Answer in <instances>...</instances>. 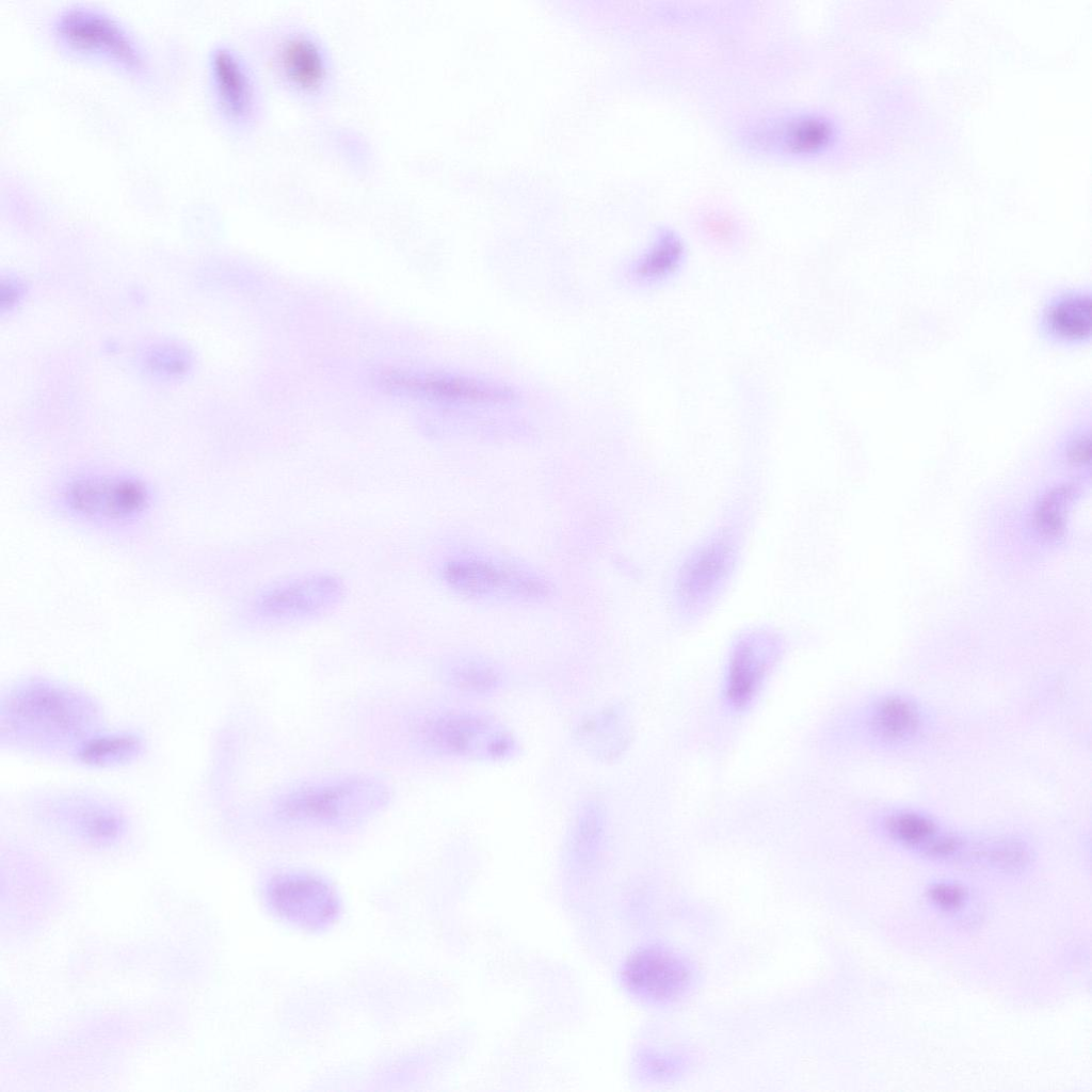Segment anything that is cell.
Listing matches in <instances>:
<instances>
[{
    "label": "cell",
    "instance_id": "1",
    "mask_svg": "<svg viewBox=\"0 0 1092 1092\" xmlns=\"http://www.w3.org/2000/svg\"><path fill=\"white\" fill-rule=\"evenodd\" d=\"M100 724L91 697L49 679L20 681L1 701L2 739L33 753L75 757Z\"/></svg>",
    "mask_w": 1092,
    "mask_h": 1092
},
{
    "label": "cell",
    "instance_id": "2",
    "mask_svg": "<svg viewBox=\"0 0 1092 1092\" xmlns=\"http://www.w3.org/2000/svg\"><path fill=\"white\" fill-rule=\"evenodd\" d=\"M388 787L379 780L338 776L300 784L274 797L269 815L287 828H354L383 808Z\"/></svg>",
    "mask_w": 1092,
    "mask_h": 1092
},
{
    "label": "cell",
    "instance_id": "3",
    "mask_svg": "<svg viewBox=\"0 0 1092 1092\" xmlns=\"http://www.w3.org/2000/svg\"><path fill=\"white\" fill-rule=\"evenodd\" d=\"M51 496L69 518L109 529L136 524L154 503L152 487L145 479L117 470L71 472L54 485Z\"/></svg>",
    "mask_w": 1092,
    "mask_h": 1092
},
{
    "label": "cell",
    "instance_id": "4",
    "mask_svg": "<svg viewBox=\"0 0 1092 1092\" xmlns=\"http://www.w3.org/2000/svg\"><path fill=\"white\" fill-rule=\"evenodd\" d=\"M414 746L446 758L504 760L517 751L511 733L485 713L444 708L419 712L407 728Z\"/></svg>",
    "mask_w": 1092,
    "mask_h": 1092
},
{
    "label": "cell",
    "instance_id": "5",
    "mask_svg": "<svg viewBox=\"0 0 1092 1092\" xmlns=\"http://www.w3.org/2000/svg\"><path fill=\"white\" fill-rule=\"evenodd\" d=\"M444 583L454 593L477 600L532 603L549 596L542 576L514 562L463 553L445 561Z\"/></svg>",
    "mask_w": 1092,
    "mask_h": 1092
},
{
    "label": "cell",
    "instance_id": "6",
    "mask_svg": "<svg viewBox=\"0 0 1092 1092\" xmlns=\"http://www.w3.org/2000/svg\"><path fill=\"white\" fill-rule=\"evenodd\" d=\"M344 585L327 573H308L268 584L251 603V614L261 623L288 624L326 614L341 601Z\"/></svg>",
    "mask_w": 1092,
    "mask_h": 1092
},
{
    "label": "cell",
    "instance_id": "7",
    "mask_svg": "<svg viewBox=\"0 0 1092 1092\" xmlns=\"http://www.w3.org/2000/svg\"><path fill=\"white\" fill-rule=\"evenodd\" d=\"M269 909L280 919L306 930H323L340 913L335 888L321 877L304 870L273 874L264 886Z\"/></svg>",
    "mask_w": 1092,
    "mask_h": 1092
},
{
    "label": "cell",
    "instance_id": "8",
    "mask_svg": "<svg viewBox=\"0 0 1092 1092\" xmlns=\"http://www.w3.org/2000/svg\"><path fill=\"white\" fill-rule=\"evenodd\" d=\"M53 30L59 41L73 50L99 55L127 68L143 65V53L134 37L117 19L98 9H64L55 17Z\"/></svg>",
    "mask_w": 1092,
    "mask_h": 1092
},
{
    "label": "cell",
    "instance_id": "9",
    "mask_svg": "<svg viewBox=\"0 0 1092 1092\" xmlns=\"http://www.w3.org/2000/svg\"><path fill=\"white\" fill-rule=\"evenodd\" d=\"M268 60L278 79L305 97L321 95L332 78V61L324 44L309 30L288 26L269 38Z\"/></svg>",
    "mask_w": 1092,
    "mask_h": 1092
},
{
    "label": "cell",
    "instance_id": "10",
    "mask_svg": "<svg viewBox=\"0 0 1092 1092\" xmlns=\"http://www.w3.org/2000/svg\"><path fill=\"white\" fill-rule=\"evenodd\" d=\"M836 135V125L826 114L798 111L761 117L744 129L742 138L748 146L756 150L813 156L828 149Z\"/></svg>",
    "mask_w": 1092,
    "mask_h": 1092
},
{
    "label": "cell",
    "instance_id": "11",
    "mask_svg": "<svg viewBox=\"0 0 1092 1092\" xmlns=\"http://www.w3.org/2000/svg\"><path fill=\"white\" fill-rule=\"evenodd\" d=\"M37 806L45 823L92 845L116 841L127 826L117 807L92 797H51Z\"/></svg>",
    "mask_w": 1092,
    "mask_h": 1092
},
{
    "label": "cell",
    "instance_id": "12",
    "mask_svg": "<svg viewBox=\"0 0 1092 1092\" xmlns=\"http://www.w3.org/2000/svg\"><path fill=\"white\" fill-rule=\"evenodd\" d=\"M621 980L635 997L648 1002H667L678 998L688 987L690 970L673 951L660 946H645L633 951L623 964Z\"/></svg>",
    "mask_w": 1092,
    "mask_h": 1092
},
{
    "label": "cell",
    "instance_id": "13",
    "mask_svg": "<svg viewBox=\"0 0 1092 1092\" xmlns=\"http://www.w3.org/2000/svg\"><path fill=\"white\" fill-rule=\"evenodd\" d=\"M209 69L224 116L237 125L254 119L259 108V87L246 60L234 48L218 45L211 51Z\"/></svg>",
    "mask_w": 1092,
    "mask_h": 1092
},
{
    "label": "cell",
    "instance_id": "14",
    "mask_svg": "<svg viewBox=\"0 0 1092 1092\" xmlns=\"http://www.w3.org/2000/svg\"><path fill=\"white\" fill-rule=\"evenodd\" d=\"M1092 300L1088 289H1069L1051 295L1042 306L1039 331L1049 343L1075 347L1090 340Z\"/></svg>",
    "mask_w": 1092,
    "mask_h": 1092
},
{
    "label": "cell",
    "instance_id": "15",
    "mask_svg": "<svg viewBox=\"0 0 1092 1092\" xmlns=\"http://www.w3.org/2000/svg\"><path fill=\"white\" fill-rule=\"evenodd\" d=\"M398 386L427 398L469 404L497 405L515 399L514 391L500 383L471 376L425 375L391 379Z\"/></svg>",
    "mask_w": 1092,
    "mask_h": 1092
},
{
    "label": "cell",
    "instance_id": "16",
    "mask_svg": "<svg viewBox=\"0 0 1092 1092\" xmlns=\"http://www.w3.org/2000/svg\"><path fill=\"white\" fill-rule=\"evenodd\" d=\"M732 556V546L726 540H717L700 549L681 569V595L691 601L707 596L726 575Z\"/></svg>",
    "mask_w": 1092,
    "mask_h": 1092
},
{
    "label": "cell",
    "instance_id": "17",
    "mask_svg": "<svg viewBox=\"0 0 1092 1092\" xmlns=\"http://www.w3.org/2000/svg\"><path fill=\"white\" fill-rule=\"evenodd\" d=\"M576 738L587 751L601 759L619 756L627 739L623 714L615 707H606L583 717L576 727Z\"/></svg>",
    "mask_w": 1092,
    "mask_h": 1092
},
{
    "label": "cell",
    "instance_id": "18",
    "mask_svg": "<svg viewBox=\"0 0 1092 1092\" xmlns=\"http://www.w3.org/2000/svg\"><path fill=\"white\" fill-rule=\"evenodd\" d=\"M685 246L670 229L660 230L648 247L632 262L630 277L641 285H654L671 277L681 267Z\"/></svg>",
    "mask_w": 1092,
    "mask_h": 1092
},
{
    "label": "cell",
    "instance_id": "19",
    "mask_svg": "<svg viewBox=\"0 0 1092 1092\" xmlns=\"http://www.w3.org/2000/svg\"><path fill=\"white\" fill-rule=\"evenodd\" d=\"M920 723L921 716L917 706L901 695H889L881 700L870 717L872 732L887 743H900L913 738Z\"/></svg>",
    "mask_w": 1092,
    "mask_h": 1092
},
{
    "label": "cell",
    "instance_id": "20",
    "mask_svg": "<svg viewBox=\"0 0 1092 1092\" xmlns=\"http://www.w3.org/2000/svg\"><path fill=\"white\" fill-rule=\"evenodd\" d=\"M142 750L143 740L136 734L100 730L81 745L75 758L90 766H113L132 760Z\"/></svg>",
    "mask_w": 1092,
    "mask_h": 1092
},
{
    "label": "cell",
    "instance_id": "21",
    "mask_svg": "<svg viewBox=\"0 0 1092 1092\" xmlns=\"http://www.w3.org/2000/svg\"><path fill=\"white\" fill-rule=\"evenodd\" d=\"M882 825L889 839L919 853L942 829L928 815L911 809L889 813L883 819Z\"/></svg>",
    "mask_w": 1092,
    "mask_h": 1092
},
{
    "label": "cell",
    "instance_id": "22",
    "mask_svg": "<svg viewBox=\"0 0 1092 1092\" xmlns=\"http://www.w3.org/2000/svg\"><path fill=\"white\" fill-rule=\"evenodd\" d=\"M444 679L451 688L469 695H485L501 682V674L493 664L473 658L451 661L444 670Z\"/></svg>",
    "mask_w": 1092,
    "mask_h": 1092
},
{
    "label": "cell",
    "instance_id": "23",
    "mask_svg": "<svg viewBox=\"0 0 1092 1092\" xmlns=\"http://www.w3.org/2000/svg\"><path fill=\"white\" fill-rule=\"evenodd\" d=\"M764 662L752 642L741 643L735 651L727 682V696L736 706H743L753 696L761 677Z\"/></svg>",
    "mask_w": 1092,
    "mask_h": 1092
},
{
    "label": "cell",
    "instance_id": "24",
    "mask_svg": "<svg viewBox=\"0 0 1092 1092\" xmlns=\"http://www.w3.org/2000/svg\"><path fill=\"white\" fill-rule=\"evenodd\" d=\"M143 363L154 375L174 378L189 370L191 359L188 351L178 344L158 343L145 351Z\"/></svg>",
    "mask_w": 1092,
    "mask_h": 1092
},
{
    "label": "cell",
    "instance_id": "25",
    "mask_svg": "<svg viewBox=\"0 0 1092 1092\" xmlns=\"http://www.w3.org/2000/svg\"><path fill=\"white\" fill-rule=\"evenodd\" d=\"M1071 496L1072 487L1061 486L1053 489L1040 503L1037 523L1040 531L1045 535L1055 536L1062 531L1065 503Z\"/></svg>",
    "mask_w": 1092,
    "mask_h": 1092
},
{
    "label": "cell",
    "instance_id": "26",
    "mask_svg": "<svg viewBox=\"0 0 1092 1092\" xmlns=\"http://www.w3.org/2000/svg\"><path fill=\"white\" fill-rule=\"evenodd\" d=\"M930 901L946 912L959 910L967 897L965 889L954 883H937L928 890Z\"/></svg>",
    "mask_w": 1092,
    "mask_h": 1092
},
{
    "label": "cell",
    "instance_id": "27",
    "mask_svg": "<svg viewBox=\"0 0 1092 1092\" xmlns=\"http://www.w3.org/2000/svg\"><path fill=\"white\" fill-rule=\"evenodd\" d=\"M1091 456V444L1088 435H1080L1070 446L1067 457L1075 465L1089 463Z\"/></svg>",
    "mask_w": 1092,
    "mask_h": 1092
},
{
    "label": "cell",
    "instance_id": "28",
    "mask_svg": "<svg viewBox=\"0 0 1092 1092\" xmlns=\"http://www.w3.org/2000/svg\"><path fill=\"white\" fill-rule=\"evenodd\" d=\"M706 228L708 232L723 240L725 238L732 239L734 234V224L730 220L722 216L709 218L706 220Z\"/></svg>",
    "mask_w": 1092,
    "mask_h": 1092
},
{
    "label": "cell",
    "instance_id": "29",
    "mask_svg": "<svg viewBox=\"0 0 1092 1092\" xmlns=\"http://www.w3.org/2000/svg\"><path fill=\"white\" fill-rule=\"evenodd\" d=\"M22 293L23 288L18 280L11 278H9L6 282L3 280L1 289L2 309H4V307L11 309L16 304V302L19 301V298L22 295Z\"/></svg>",
    "mask_w": 1092,
    "mask_h": 1092
}]
</instances>
